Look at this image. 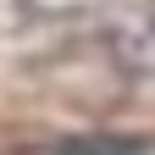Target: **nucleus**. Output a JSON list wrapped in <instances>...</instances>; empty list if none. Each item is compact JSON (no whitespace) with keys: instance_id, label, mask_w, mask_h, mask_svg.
<instances>
[{"instance_id":"1","label":"nucleus","mask_w":155,"mask_h":155,"mask_svg":"<svg viewBox=\"0 0 155 155\" xmlns=\"http://www.w3.org/2000/svg\"><path fill=\"white\" fill-rule=\"evenodd\" d=\"M50 155H150V133H89V139H61Z\"/></svg>"}]
</instances>
